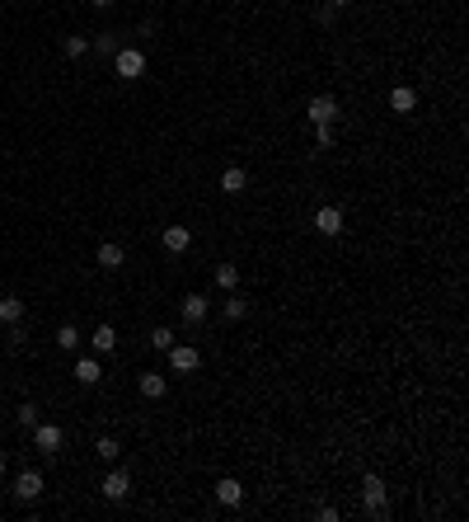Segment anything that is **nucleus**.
I'll return each instance as SVG.
<instances>
[{
    "mask_svg": "<svg viewBox=\"0 0 469 522\" xmlns=\"http://www.w3.org/2000/svg\"><path fill=\"white\" fill-rule=\"evenodd\" d=\"M90 5H94V10H108V5H113V0H90Z\"/></svg>",
    "mask_w": 469,
    "mask_h": 522,
    "instance_id": "obj_28",
    "label": "nucleus"
},
{
    "mask_svg": "<svg viewBox=\"0 0 469 522\" xmlns=\"http://www.w3.org/2000/svg\"><path fill=\"white\" fill-rule=\"evenodd\" d=\"M329 5H334V10H343V5H352V0H329Z\"/></svg>",
    "mask_w": 469,
    "mask_h": 522,
    "instance_id": "obj_29",
    "label": "nucleus"
},
{
    "mask_svg": "<svg viewBox=\"0 0 469 522\" xmlns=\"http://www.w3.org/2000/svg\"><path fill=\"white\" fill-rule=\"evenodd\" d=\"M169 367H174L179 376H188V372H197V367H202V353L188 348V343H174V348H169Z\"/></svg>",
    "mask_w": 469,
    "mask_h": 522,
    "instance_id": "obj_5",
    "label": "nucleus"
},
{
    "mask_svg": "<svg viewBox=\"0 0 469 522\" xmlns=\"http://www.w3.org/2000/svg\"><path fill=\"white\" fill-rule=\"evenodd\" d=\"M90 348L99 353V358H103V353H113V348H118V329H113V325H99V329L90 334Z\"/></svg>",
    "mask_w": 469,
    "mask_h": 522,
    "instance_id": "obj_14",
    "label": "nucleus"
},
{
    "mask_svg": "<svg viewBox=\"0 0 469 522\" xmlns=\"http://www.w3.org/2000/svg\"><path fill=\"white\" fill-rule=\"evenodd\" d=\"M61 443H66V433L56 428V423H43V419L34 423V447H38V452L56 456V452H61Z\"/></svg>",
    "mask_w": 469,
    "mask_h": 522,
    "instance_id": "obj_3",
    "label": "nucleus"
},
{
    "mask_svg": "<svg viewBox=\"0 0 469 522\" xmlns=\"http://www.w3.org/2000/svg\"><path fill=\"white\" fill-rule=\"evenodd\" d=\"M174 343H179V334H174V329H169V325H155V329H150V348L169 353V348H174Z\"/></svg>",
    "mask_w": 469,
    "mask_h": 522,
    "instance_id": "obj_19",
    "label": "nucleus"
},
{
    "mask_svg": "<svg viewBox=\"0 0 469 522\" xmlns=\"http://www.w3.org/2000/svg\"><path fill=\"white\" fill-rule=\"evenodd\" d=\"M94 452H99V461H118V456H123V443H118V438H99Z\"/></svg>",
    "mask_w": 469,
    "mask_h": 522,
    "instance_id": "obj_23",
    "label": "nucleus"
},
{
    "mask_svg": "<svg viewBox=\"0 0 469 522\" xmlns=\"http://www.w3.org/2000/svg\"><path fill=\"white\" fill-rule=\"evenodd\" d=\"M127 494H132V476H127V471H108V476H103V499L123 503Z\"/></svg>",
    "mask_w": 469,
    "mask_h": 522,
    "instance_id": "obj_6",
    "label": "nucleus"
},
{
    "mask_svg": "<svg viewBox=\"0 0 469 522\" xmlns=\"http://www.w3.org/2000/svg\"><path fill=\"white\" fill-rule=\"evenodd\" d=\"M216 287H221V292H234V287H239V268H234V263H216Z\"/></svg>",
    "mask_w": 469,
    "mask_h": 522,
    "instance_id": "obj_20",
    "label": "nucleus"
},
{
    "mask_svg": "<svg viewBox=\"0 0 469 522\" xmlns=\"http://www.w3.org/2000/svg\"><path fill=\"white\" fill-rule=\"evenodd\" d=\"M305 118H310L314 127H334V118H338V99H334V94H319V99H310Z\"/></svg>",
    "mask_w": 469,
    "mask_h": 522,
    "instance_id": "obj_4",
    "label": "nucleus"
},
{
    "mask_svg": "<svg viewBox=\"0 0 469 522\" xmlns=\"http://www.w3.org/2000/svg\"><path fill=\"white\" fill-rule=\"evenodd\" d=\"M225 316H230V320H244L249 316V301L239 292H230V296H225Z\"/></svg>",
    "mask_w": 469,
    "mask_h": 522,
    "instance_id": "obj_24",
    "label": "nucleus"
},
{
    "mask_svg": "<svg viewBox=\"0 0 469 522\" xmlns=\"http://www.w3.org/2000/svg\"><path fill=\"white\" fill-rule=\"evenodd\" d=\"M244 189H249V170H244V165H230V170L221 174V194L225 198H239Z\"/></svg>",
    "mask_w": 469,
    "mask_h": 522,
    "instance_id": "obj_9",
    "label": "nucleus"
},
{
    "mask_svg": "<svg viewBox=\"0 0 469 522\" xmlns=\"http://www.w3.org/2000/svg\"><path fill=\"white\" fill-rule=\"evenodd\" d=\"M314 146H319V151H334V127H314Z\"/></svg>",
    "mask_w": 469,
    "mask_h": 522,
    "instance_id": "obj_26",
    "label": "nucleus"
},
{
    "mask_svg": "<svg viewBox=\"0 0 469 522\" xmlns=\"http://www.w3.org/2000/svg\"><path fill=\"white\" fill-rule=\"evenodd\" d=\"M0 476H5V456H0Z\"/></svg>",
    "mask_w": 469,
    "mask_h": 522,
    "instance_id": "obj_30",
    "label": "nucleus"
},
{
    "mask_svg": "<svg viewBox=\"0 0 469 522\" xmlns=\"http://www.w3.org/2000/svg\"><path fill=\"white\" fill-rule=\"evenodd\" d=\"M207 311H212V301H207L202 292L183 296V320H188V325H202V320H207Z\"/></svg>",
    "mask_w": 469,
    "mask_h": 522,
    "instance_id": "obj_10",
    "label": "nucleus"
},
{
    "mask_svg": "<svg viewBox=\"0 0 469 522\" xmlns=\"http://www.w3.org/2000/svg\"><path fill=\"white\" fill-rule=\"evenodd\" d=\"M61 52H66V61H80L85 57V52H90V38H61Z\"/></svg>",
    "mask_w": 469,
    "mask_h": 522,
    "instance_id": "obj_21",
    "label": "nucleus"
},
{
    "mask_svg": "<svg viewBox=\"0 0 469 522\" xmlns=\"http://www.w3.org/2000/svg\"><path fill=\"white\" fill-rule=\"evenodd\" d=\"M361 503H366L371 518H385V508H390V489H385V480H380V476L361 480Z\"/></svg>",
    "mask_w": 469,
    "mask_h": 522,
    "instance_id": "obj_2",
    "label": "nucleus"
},
{
    "mask_svg": "<svg viewBox=\"0 0 469 522\" xmlns=\"http://www.w3.org/2000/svg\"><path fill=\"white\" fill-rule=\"evenodd\" d=\"M314 231H319V236H343V207H319V212H314Z\"/></svg>",
    "mask_w": 469,
    "mask_h": 522,
    "instance_id": "obj_7",
    "label": "nucleus"
},
{
    "mask_svg": "<svg viewBox=\"0 0 469 522\" xmlns=\"http://www.w3.org/2000/svg\"><path fill=\"white\" fill-rule=\"evenodd\" d=\"M113 76L118 80H141L145 76V52L141 47H118V52H113Z\"/></svg>",
    "mask_w": 469,
    "mask_h": 522,
    "instance_id": "obj_1",
    "label": "nucleus"
},
{
    "mask_svg": "<svg viewBox=\"0 0 469 522\" xmlns=\"http://www.w3.org/2000/svg\"><path fill=\"white\" fill-rule=\"evenodd\" d=\"M14 320H24V301L19 296H0V325H14Z\"/></svg>",
    "mask_w": 469,
    "mask_h": 522,
    "instance_id": "obj_18",
    "label": "nucleus"
},
{
    "mask_svg": "<svg viewBox=\"0 0 469 522\" xmlns=\"http://www.w3.org/2000/svg\"><path fill=\"white\" fill-rule=\"evenodd\" d=\"M99 376H103V363H99V353H94V358H80V363H76V381H80V386H94Z\"/></svg>",
    "mask_w": 469,
    "mask_h": 522,
    "instance_id": "obj_13",
    "label": "nucleus"
},
{
    "mask_svg": "<svg viewBox=\"0 0 469 522\" xmlns=\"http://www.w3.org/2000/svg\"><path fill=\"white\" fill-rule=\"evenodd\" d=\"M94 259H99L103 263V268H123V259H127V254H123V245H113V240H103V245H99V254H94Z\"/></svg>",
    "mask_w": 469,
    "mask_h": 522,
    "instance_id": "obj_17",
    "label": "nucleus"
},
{
    "mask_svg": "<svg viewBox=\"0 0 469 522\" xmlns=\"http://www.w3.org/2000/svg\"><path fill=\"white\" fill-rule=\"evenodd\" d=\"M216 499L225 503V508H239V503H244V485H239V480H216Z\"/></svg>",
    "mask_w": 469,
    "mask_h": 522,
    "instance_id": "obj_11",
    "label": "nucleus"
},
{
    "mask_svg": "<svg viewBox=\"0 0 469 522\" xmlns=\"http://www.w3.org/2000/svg\"><path fill=\"white\" fill-rule=\"evenodd\" d=\"M160 240H165L169 254H183V250L192 245V231H188V226H165V236H160Z\"/></svg>",
    "mask_w": 469,
    "mask_h": 522,
    "instance_id": "obj_12",
    "label": "nucleus"
},
{
    "mask_svg": "<svg viewBox=\"0 0 469 522\" xmlns=\"http://www.w3.org/2000/svg\"><path fill=\"white\" fill-rule=\"evenodd\" d=\"M56 348H61V353H76L80 348V329L76 325H61V329H56Z\"/></svg>",
    "mask_w": 469,
    "mask_h": 522,
    "instance_id": "obj_22",
    "label": "nucleus"
},
{
    "mask_svg": "<svg viewBox=\"0 0 469 522\" xmlns=\"http://www.w3.org/2000/svg\"><path fill=\"white\" fill-rule=\"evenodd\" d=\"M90 47H99L103 57H113V52H118V38H94V43H90Z\"/></svg>",
    "mask_w": 469,
    "mask_h": 522,
    "instance_id": "obj_27",
    "label": "nucleus"
},
{
    "mask_svg": "<svg viewBox=\"0 0 469 522\" xmlns=\"http://www.w3.org/2000/svg\"><path fill=\"white\" fill-rule=\"evenodd\" d=\"M165 391H169V381L160 372H141V396L145 400H165Z\"/></svg>",
    "mask_w": 469,
    "mask_h": 522,
    "instance_id": "obj_16",
    "label": "nucleus"
},
{
    "mask_svg": "<svg viewBox=\"0 0 469 522\" xmlns=\"http://www.w3.org/2000/svg\"><path fill=\"white\" fill-rule=\"evenodd\" d=\"M38 494H43V471H24V476L14 480V499H19V503H34Z\"/></svg>",
    "mask_w": 469,
    "mask_h": 522,
    "instance_id": "obj_8",
    "label": "nucleus"
},
{
    "mask_svg": "<svg viewBox=\"0 0 469 522\" xmlns=\"http://www.w3.org/2000/svg\"><path fill=\"white\" fill-rule=\"evenodd\" d=\"M390 109H394V114H413V109H418V94L408 90V85H394V90H390Z\"/></svg>",
    "mask_w": 469,
    "mask_h": 522,
    "instance_id": "obj_15",
    "label": "nucleus"
},
{
    "mask_svg": "<svg viewBox=\"0 0 469 522\" xmlns=\"http://www.w3.org/2000/svg\"><path fill=\"white\" fill-rule=\"evenodd\" d=\"M14 419H19L24 433H34V423H38V405H29V400H24V405L14 409Z\"/></svg>",
    "mask_w": 469,
    "mask_h": 522,
    "instance_id": "obj_25",
    "label": "nucleus"
}]
</instances>
